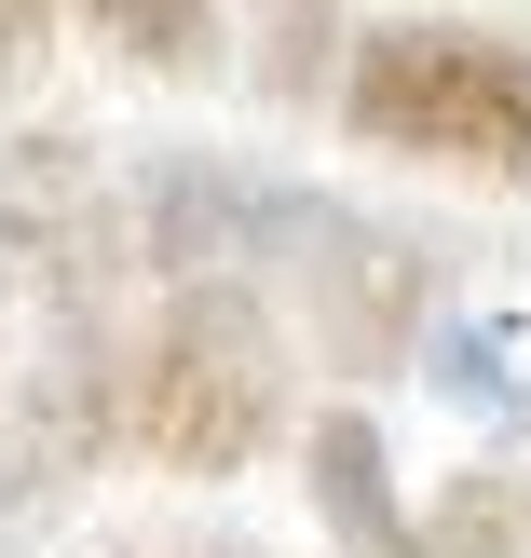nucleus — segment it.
Wrapping results in <instances>:
<instances>
[{
    "label": "nucleus",
    "mask_w": 531,
    "mask_h": 558,
    "mask_svg": "<svg viewBox=\"0 0 531 558\" xmlns=\"http://www.w3.org/2000/svg\"><path fill=\"white\" fill-rule=\"evenodd\" d=\"M287 423V341L245 287L191 272L150 314V341H123V450L164 463V477H232V463L273 450Z\"/></svg>",
    "instance_id": "nucleus-1"
},
{
    "label": "nucleus",
    "mask_w": 531,
    "mask_h": 558,
    "mask_svg": "<svg viewBox=\"0 0 531 558\" xmlns=\"http://www.w3.org/2000/svg\"><path fill=\"white\" fill-rule=\"evenodd\" d=\"M341 123L369 150L531 191V54L478 41V27H369L354 69H341Z\"/></svg>",
    "instance_id": "nucleus-2"
},
{
    "label": "nucleus",
    "mask_w": 531,
    "mask_h": 558,
    "mask_svg": "<svg viewBox=\"0 0 531 558\" xmlns=\"http://www.w3.org/2000/svg\"><path fill=\"white\" fill-rule=\"evenodd\" d=\"M136 272V178L82 136H14L0 150V300L82 327Z\"/></svg>",
    "instance_id": "nucleus-3"
},
{
    "label": "nucleus",
    "mask_w": 531,
    "mask_h": 558,
    "mask_svg": "<svg viewBox=\"0 0 531 558\" xmlns=\"http://www.w3.org/2000/svg\"><path fill=\"white\" fill-rule=\"evenodd\" d=\"M109 450H123V354L82 314V327H55V354L27 368L14 423H0V532H41Z\"/></svg>",
    "instance_id": "nucleus-4"
},
{
    "label": "nucleus",
    "mask_w": 531,
    "mask_h": 558,
    "mask_svg": "<svg viewBox=\"0 0 531 558\" xmlns=\"http://www.w3.org/2000/svg\"><path fill=\"white\" fill-rule=\"evenodd\" d=\"M136 178V272H218V259H245V245H314L327 232V205L314 191H287V178H245V163H218V150H164V163H123Z\"/></svg>",
    "instance_id": "nucleus-5"
},
{
    "label": "nucleus",
    "mask_w": 531,
    "mask_h": 558,
    "mask_svg": "<svg viewBox=\"0 0 531 558\" xmlns=\"http://www.w3.org/2000/svg\"><path fill=\"white\" fill-rule=\"evenodd\" d=\"M423 245L369 232V218H327L314 232V327H327V368H396L423 341Z\"/></svg>",
    "instance_id": "nucleus-6"
},
{
    "label": "nucleus",
    "mask_w": 531,
    "mask_h": 558,
    "mask_svg": "<svg viewBox=\"0 0 531 558\" xmlns=\"http://www.w3.org/2000/svg\"><path fill=\"white\" fill-rule=\"evenodd\" d=\"M423 368H436V396H450L463 423L531 436V300L518 314H463L450 341H423Z\"/></svg>",
    "instance_id": "nucleus-7"
},
{
    "label": "nucleus",
    "mask_w": 531,
    "mask_h": 558,
    "mask_svg": "<svg viewBox=\"0 0 531 558\" xmlns=\"http://www.w3.org/2000/svg\"><path fill=\"white\" fill-rule=\"evenodd\" d=\"M314 505H327V532H341L354 558H423V532L396 518V477H382V436L354 423V409L314 423Z\"/></svg>",
    "instance_id": "nucleus-8"
},
{
    "label": "nucleus",
    "mask_w": 531,
    "mask_h": 558,
    "mask_svg": "<svg viewBox=\"0 0 531 558\" xmlns=\"http://www.w3.org/2000/svg\"><path fill=\"white\" fill-rule=\"evenodd\" d=\"M423 558H531V463H463L423 518Z\"/></svg>",
    "instance_id": "nucleus-9"
},
{
    "label": "nucleus",
    "mask_w": 531,
    "mask_h": 558,
    "mask_svg": "<svg viewBox=\"0 0 531 558\" xmlns=\"http://www.w3.org/2000/svg\"><path fill=\"white\" fill-rule=\"evenodd\" d=\"M82 27H96L123 69H164V82L218 69V0H82Z\"/></svg>",
    "instance_id": "nucleus-10"
},
{
    "label": "nucleus",
    "mask_w": 531,
    "mask_h": 558,
    "mask_svg": "<svg viewBox=\"0 0 531 558\" xmlns=\"http://www.w3.org/2000/svg\"><path fill=\"white\" fill-rule=\"evenodd\" d=\"M341 0H260V82L287 109H314V96H341Z\"/></svg>",
    "instance_id": "nucleus-11"
},
{
    "label": "nucleus",
    "mask_w": 531,
    "mask_h": 558,
    "mask_svg": "<svg viewBox=\"0 0 531 558\" xmlns=\"http://www.w3.org/2000/svg\"><path fill=\"white\" fill-rule=\"evenodd\" d=\"M41 41H55V0H0V96L41 69Z\"/></svg>",
    "instance_id": "nucleus-12"
},
{
    "label": "nucleus",
    "mask_w": 531,
    "mask_h": 558,
    "mask_svg": "<svg viewBox=\"0 0 531 558\" xmlns=\"http://www.w3.org/2000/svg\"><path fill=\"white\" fill-rule=\"evenodd\" d=\"M123 558H273V545H245V532H136Z\"/></svg>",
    "instance_id": "nucleus-13"
}]
</instances>
